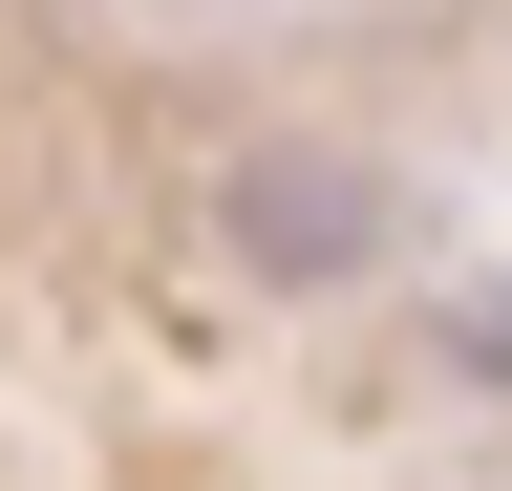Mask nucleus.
Here are the masks:
<instances>
[{
    "instance_id": "nucleus-1",
    "label": "nucleus",
    "mask_w": 512,
    "mask_h": 491,
    "mask_svg": "<svg viewBox=\"0 0 512 491\" xmlns=\"http://www.w3.org/2000/svg\"><path fill=\"white\" fill-rule=\"evenodd\" d=\"M235 235H256V257H278V278H320V257H363V171H235Z\"/></svg>"
}]
</instances>
